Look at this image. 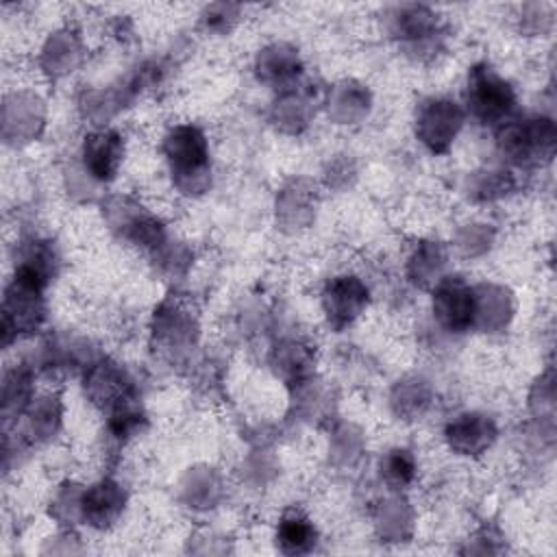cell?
<instances>
[{"instance_id":"1","label":"cell","mask_w":557,"mask_h":557,"mask_svg":"<svg viewBox=\"0 0 557 557\" xmlns=\"http://www.w3.org/2000/svg\"><path fill=\"white\" fill-rule=\"evenodd\" d=\"M468 87L470 109L483 122H498L513 107L511 87L490 67H474Z\"/></svg>"},{"instance_id":"2","label":"cell","mask_w":557,"mask_h":557,"mask_svg":"<svg viewBox=\"0 0 557 557\" xmlns=\"http://www.w3.org/2000/svg\"><path fill=\"white\" fill-rule=\"evenodd\" d=\"M433 311L446 329L466 331L472 326L476 313L474 294L463 281L450 278L437 287L433 296Z\"/></svg>"},{"instance_id":"3","label":"cell","mask_w":557,"mask_h":557,"mask_svg":"<svg viewBox=\"0 0 557 557\" xmlns=\"http://www.w3.org/2000/svg\"><path fill=\"white\" fill-rule=\"evenodd\" d=\"M165 154L178 174H198L207 168V139L196 126H178L165 139Z\"/></svg>"},{"instance_id":"4","label":"cell","mask_w":557,"mask_h":557,"mask_svg":"<svg viewBox=\"0 0 557 557\" xmlns=\"http://www.w3.org/2000/svg\"><path fill=\"white\" fill-rule=\"evenodd\" d=\"M366 300H368V289L355 276H337L324 289L326 313L337 326L359 315Z\"/></svg>"},{"instance_id":"5","label":"cell","mask_w":557,"mask_h":557,"mask_svg":"<svg viewBox=\"0 0 557 557\" xmlns=\"http://www.w3.org/2000/svg\"><path fill=\"white\" fill-rule=\"evenodd\" d=\"M122 161V139L113 131H100L85 139V165L96 178H113Z\"/></svg>"},{"instance_id":"6","label":"cell","mask_w":557,"mask_h":557,"mask_svg":"<svg viewBox=\"0 0 557 557\" xmlns=\"http://www.w3.org/2000/svg\"><path fill=\"white\" fill-rule=\"evenodd\" d=\"M276 540L283 553H307L315 542V529L300 511H287L278 522Z\"/></svg>"},{"instance_id":"7","label":"cell","mask_w":557,"mask_h":557,"mask_svg":"<svg viewBox=\"0 0 557 557\" xmlns=\"http://www.w3.org/2000/svg\"><path fill=\"white\" fill-rule=\"evenodd\" d=\"M122 505V494L115 485L111 483H102L96 485L87 496H85V516L89 520H94V524H104V520L113 518L115 511Z\"/></svg>"},{"instance_id":"8","label":"cell","mask_w":557,"mask_h":557,"mask_svg":"<svg viewBox=\"0 0 557 557\" xmlns=\"http://www.w3.org/2000/svg\"><path fill=\"white\" fill-rule=\"evenodd\" d=\"M416 474V463H413V457L409 450L405 448H396L387 455L385 459V476L389 483L394 485H407L411 483Z\"/></svg>"}]
</instances>
